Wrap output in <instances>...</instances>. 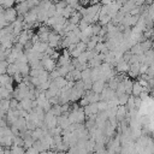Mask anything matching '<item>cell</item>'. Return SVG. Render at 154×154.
Masks as SVG:
<instances>
[{
  "instance_id": "6da1fadb",
  "label": "cell",
  "mask_w": 154,
  "mask_h": 154,
  "mask_svg": "<svg viewBox=\"0 0 154 154\" xmlns=\"http://www.w3.org/2000/svg\"><path fill=\"white\" fill-rule=\"evenodd\" d=\"M2 13H4V17H5V19H6L7 23H12V22H14V20L17 19V17H18V13H17L16 8H13V7L5 8Z\"/></svg>"
},
{
  "instance_id": "7a4b0ae2",
  "label": "cell",
  "mask_w": 154,
  "mask_h": 154,
  "mask_svg": "<svg viewBox=\"0 0 154 154\" xmlns=\"http://www.w3.org/2000/svg\"><path fill=\"white\" fill-rule=\"evenodd\" d=\"M16 11H17L18 16H24V14L29 11V7H28V5H26L25 1H24V2H19V4H17Z\"/></svg>"
},
{
  "instance_id": "3957f363",
  "label": "cell",
  "mask_w": 154,
  "mask_h": 154,
  "mask_svg": "<svg viewBox=\"0 0 154 154\" xmlns=\"http://www.w3.org/2000/svg\"><path fill=\"white\" fill-rule=\"evenodd\" d=\"M142 91H143V87H142L138 82L132 83V90H131V93H132L134 96H140V94H141Z\"/></svg>"
},
{
  "instance_id": "277c9868",
  "label": "cell",
  "mask_w": 154,
  "mask_h": 154,
  "mask_svg": "<svg viewBox=\"0 0 154 154\" xmlns=\"http://www.w3.org/2000/svg\"><path fill=\"white\" fill-rule=\"evenodd\" d=\"M16 0H0V5L4 7V8H10L14 5Z\"/></svg>"
},
{
  "instance_id": "5b68a950",
  "label": "cell",
  "mask_w": 154,
  "mask_h": 154,
  "mask_svg": "<svg viewBox=\"0 0 154 154\" xmlns=\"http://www.w3.org/2000/svg\"><path fill=\"white\" fill-rule=\"evenodd\" d=\"M134 1H135V4L137 6H142L143 4H146V0H134Z\"/></svg>"
},
{
  "instance_id": "8992f818",
  "label": "cell",
  "mask_w": 154,
  "mask_h": 154,
  "mask_svg": "<svg viewBox=\"0 0 154 154\" xmlns=\"http://www.w3.org/2000/svg\"><path fill=\"white\" fill-rule=\"evenodd\" d=\"M65 1L67 2V5H72L75 2H78V0H65Z\"/></svg>"
},
{
  "instance_id": "52a82bcc",
  "label": "cell",
  "mask_w": 154,
  "mask_h": 154,
  "mask_svg": "<svg viewBox=\"0 0 154 154\" xmlns=\"http://www.w3.org/2000/svg\"><path fill=\"white\" fill-rule=\"evenodd\" d=\"M101 0H90V5H94V4H99Z\"/></svg>"
},
{
  "instance_id": "ba28073f",
  "label": "cell",
  "mask_w": 154,
  "mask_h": 154,
  "mask_svg": "<svg viewBox=\"0 0 154 154\" xmlns=\"http://www.w3.org/2000/svg\"><path fill=\"white\" fill-rule=\"evenodd\" d=\"M154 2V0H146V4L147 5H150V4H153Z\"/></svg>"
},
{
  "instance_id": "9c48e42d",
  "label": "cell",
  "mask_w": 154,
  "mask_h": 154,
  "mask_svg": "<svg viewBox=\"0 0 154 154\" xmlns=\"http://www.w3.org/2000/svg\"><path fill=\"white\" fill-rule=\"evenodd\" d=\"M0 154H5V150H4V148L0 146Z\"/></svg>"
},
{
  "instance_id": "30bf717a",
  "label": "cell",
  "mask_w": 154,
  "mask_h": 154,
  "mask_svg": "<svg viewBox=\"0 0 154 154\" xmlns=\"http://www.w3.org/2000/svg\"><path fill=\"white\" fill-rule=\"evenodd\" d=\"M24 1H26V0H16L17 4H19V2H24Z\"/></svg>"
},
{
  "instance_id": "8fae6325",
  "label": "cell",
  "mask_w": 154,
  "mask_h": 154,
  "mask_svg": "<svg viewBox=\"0 0 154 154\" xmlns=\"http://www.w3.org/2000/svg\"><path fill=\"white\" fill-rule=\"evenodd\" d=\"M4 10H5V8H4V7L0 5V12H4Z\"/></svg>"
},
{
  "instance_id": "7c38bea8",
  "label": "cell",
  "mask_w": 154,
  "mask_h": 154,
  "mask_svg": "<svg viewBox=\"0 0 154 154\" xmlns=\"http://www.w3.org/2000/svg\"><path fill=\"white\" fill-rule=\"evenodd\" d=\"M152 95L154 96V88H152Z\"/></svg>"
},
{
  "instance_id": "4fadbf2b",
  "label": "cell",
  "mask_w": 154,
  "mask_h": 154,
  "mask_svg": "<svg viewBox=\"0 0 154 154\" xmlns=\"http://www.w3.org/2000/svg\"><path fill=\"white\" fill-rule=\"evenodd\" d=\"M36 1H41V0H36Z\"/></svg>"
}]
</instances>
